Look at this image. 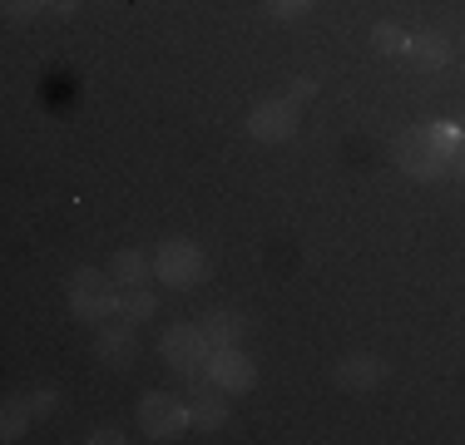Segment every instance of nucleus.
Listing matches in <instances>:
<instances>
[{
  "label": "nucleus",
  "mask_w": 465,
  "mask_h": 445,
  "mask_svg": "<svg viewBox=\"0 0 465 445\" xmlns=\"http://www.w3.org/2000/svg\"><path fill=\"white\" fill-rule=\"evenodd\" d=\"M64 292H70V312L80 321H90V327H104L109 317L124 312L119 307V282L109 272H99V267H74Z\"/></svg>",
  "instance_id": "nucleus-1"
},
{
  "label": "nucleus",
  "mask_w": 465,
  "mask_h": 445,
  "mask_svg": "<svg viewBox=\"0 0 465 445\" xmlns=\"http://www.w3.org/2000/svg\"><path fill=\"white\" fill-rule=\"evenodd\" d=\"M396 163H401V173L416 178V183H436V178H446L456 169V153H450L430 129H406L401 139H396Z\"/></svg>",
  "instance_id": "nucleus-2"
},
{
  "label": "nucleus",
  "mask_w": 465,
  "mask_h": 445,
  "mask_svg": "<svg viewBox=\"0 0 465 445\" xmlns=\"http://www.w3.org/2000/svg\"><path fill=\"white\" fill-rule=\"evenodd\" d=\"M153 277L163 287H173V292H188V287H198L208 277V252L188 238H169L153 252Z\"/></svg>",
  "instance_id": "nucleus-3"
},
{
  "label": "nucleus",
  "mask_w": 465,
  "mask_h": 445,
  "mask_svg": "<svg viewBox=\"0 0 465 445\" xmlns=\"http://www.w3.org/2000/svg\"><path fill=\"white\" fill-rule=\"evenodd\" d=\"M159 356L169 361V371H179V376H188V381H198V376L208 371V356H213V347H208L203 327L173 321V327H163V337H159Z\"/></svg>",
  "instance_id": "nucleus-4"
},
{
  "label": "nucleus",
  "mask_w": 465,
  "mask_h": 445,
  "mask_svg": "<svg viewBox=\"0 0 465 445\" xmlns=\"http://www.w3.org/2000/svg\"><path fill=\"white\" fill-rule=\"evenodd\" d=\"M139 430L149 440H179L188 430V406H179V396L149 391L139 400Z\"/></svg>",
  "instance_id": "nucleus-5"
},
{
  "label": "nucleus",
  "mask_w": 465,
  "mask_h": 445,
  "mask_svg": "<svg viewBox=\"0 0 465 445\" xmlns=\"http://www.w3.org/2000/svg\"><path fill=\"white\" fill-rule=\"evenodd\" d=\"M248 134L258 143H287L297 134V99H262L248 109Z\"/></svg>",
  "instance_id": "nucleus-6"
},
{
  "label": "nucleus",
  "mask_w": 465,
  "mask_h": 445,
  "mask_svg": "<svg viewBox=\"0 0 465 445\" xmlns=\"http://www.w3.org/2000/svg\"><path fill=\"white\" fill-rule=\"evenodd\" d=\"M252 381H258V366H252V356H242V347H218L208 356V386L242 396V391H252Z\"/></svg>",
  "instance_id": "nucleus-7"
},
{
  "label": "nucleus",
  "mask_w": 465,
  "mask_h": 445,
  "mask_svg": "<svg viewBox=\"0 0 465 445\" xmlns=\"http://www.w3.org/2000/svg\"><path fill=\"white\" fill-rule=\"evenodd\" d=\"M331 381L341 386V391H376V386L386 381V361L371 351H357V356H341L337 371H331Z\"/></svg>",
  "instance_id": "nucleus-8"
},
{
  "label": "nucleus",
  "mask_w": 465,
  "mask_h": 445,
  "mask_svg": "<svg viewBox=\"0 0 465 445\" xmlns=\"http://www.w3.org/2000/svg\"><path fill=\"white\" fill-rule=\"evenodd\" d=\"M94 351H99V361H104V366H114V371H124V366L134 361V351H139L134 321H104V327H99V341H94Z\"/></svg>",
  "instance_id": "nucleus-9"
},
{
  "label": "nucleus",
  "mask_w": 465,
  "mask_h": 445,
  "mask_svg": "<svg viewBox=\"0 0 465 445\" xmlns=\"http://www.w3.org/2000/svg\"><path fill=\"white\" fill-rule=\"evenodd\" d=\"M203 337H208V347H242V331H248V321H242V312H232V307H218V312H208L203 321Z\"/></svg>",
  "instance_id": "nucleus-10"
},
{
  "label": "nucleus",
  "mask_w": 465,
  "mask_h": 445,
  "mask_svg": "<svg viewBox=\"0 0 465 445\" xmlns=\"http://www.w3.org/2000/svg\"><path fill=\"white\" fill-rule=\"evenodd\" d=\"M188 426L193 430H223L228 426V391L188 400Z\"/></svg>",
  "instance_id": "nucleus-11"
},
{
  "label": "nucleus",
  "mask_w": 465,
  "mask_h": 445,
  "mask_svg": "<svg viewBox=\"0 0 465 445\" xmlns=\"http://www.w3.org/2000/svg\"><path fill=\"white\" fill-rule=\"evenodd\" d=\"M411 60L420 64V70H446L450 64V40L440 35V30H426V35H411Z\"/></svg>",
  "instance_id": "nucleus-12"
},
{
  "label": "nucleus",
  "mask_w": 465,
  "mask_h": 445,
  "mask_svg": "<svg viewBox=\"0 0 465 445\" xmlns=\"http://www.w3.org/2000/svg\"><path fill=\"white\" fill-rule=\"evenodd\" d=\"M109 277H114L119 287H143L149 282V252H139V248L114 252V258H109Z\"/></svg>",
  "instance_id": "nucleus-13"
},
{
  "label": "nucleus",
  "mask_w": 465,
  "mask_h": 445,
  "mask_svg": "<svg viewBox=\"0 0 465 445\" xmlns=\"http://www.w3.org/2000/svg\"><path fill=\"white\" fill-rule=\"evenodd\" d=\"M30 420H35V410H30V396L5 400V410H0V440H20V436L30 430Z\"/></svg>",
  "instance_id": "nucleus-14"
},
{
  "label": "nucleus",
  "mask_w": 465,
  "mask_h": 445,
  "mask_svg": "<svg viewBox=\"0 0 465 445\" xmlns=\"http://www.w3.org/2000/svg\"><path fill=\"white\" fill-rule=\"evenodd\" d=\"M119 307H124L129 321H149L153 312H159V297L149 292V282L143 287H119Z\"/></svg>",
  "instance_id": "nucleus-15"
},
{
  "label": "nucleus",
  "mask_w": 465,
  "mask_h": 445,
  "mask_svg": "<svg viewBox=\"0 0 465 445\" xmlns=\"http://www.w3.org/2000/svg\"><path fill=\"white\" fill-rule=\"evenodd\" d=\"M371 50H381V54H406V50H411V30L381 20V25H371Z\"/></svg>",
  "instance_id": "nucleus-16"
},
{
  "label": "nucleus",
  "mask_w": 465,
  "mask_h": 445,
  "mask_svg": "<svg viewBox=\"0 0 465 445\" xmlns=\"http://www.w3.org/2000/svg\"><path fill=\"white\" fill-rule=\"evenodd\" d=\"M0 10H5V20H35L40 10H50V0H0Z\"/></svg>",
  "instance_id": "nucleus-17"
},
{
  "label": "nucleus",
  "mask_w": 465,
  "mask_h": 445,
  "mask_svg": "<svg viewBox=\"0 0 465 445\" xmlns=\"http://www.w3.org/2000/svg\"><path fill=\"white\" fill-rule=\"evenodd\" d=\"M262 5H268V15H278V20H297V15L312 10V0H262Z\"/></svg>",
  "instance_id": "nucleus-18"
},
{
  "label": "nucleus",
  "mask_w": 465,
  "mask_h": 445,
  "mask_svg": "<svg viewBox=\"0 0 465 445\" xmlns=\"http://www.w3.org/2000/svg\"><path fill=\"white\" fill-rule=\"evenodd\" d=\"M54 406H60V391H54V386L30 391V410H35V420H40V416H54Z\"/></svg>",
  "instance_id": "nucleus-19"
},
{
  "label": "nucleus",
  "mask_w": 465,
  "mask_h": 445,
  "mask_svg": "<svg viewBox=\"0 0 465 445\" xmlns=\"http://www.w3.org/2000/svg\"><path fill=\"white\" fill-rule=\"evenodd\" d=\"M124 436L119 430H109V426H99V430H90V445H119Z\"/></svg>",
  "instance_id": "nucleus-20"
},
{
  "label": "nucleus",
  "mask_w": 465,
  "mask_h": 445,
  "mask_svg": "<svg viewBox=\"0 0 465 445\" xmlns=\"http://www.w3.org/2000/svg\"><path fill=\"white\" fill-rule=\"evenodd\" d=\"M317 94V80H297L292 84V99H312Z\"/></svg>",
  "instance_id": "nucleus-21"
},
{
  "label": "nucleus",
  "mask_w": 465,
  "mask_h": 445,
  "mask_svg": "<svg viewBox=\"0 0 465 445\" xmlns=\"http://www.w3.org/2000/svg\"><path fill=\"white\" fill-rule=\"evenodd\" d=\"M50 10H54V15H74V10H80V0H50Z\"/></svg>",
  "instance_id": "nucleus-22"
},
{
  "label": "nucleus",
  "mask_w": 465,
  "mask_h": 445,
  "mask_svg": "<svg viewBox=\"0 0 465 445\" xmlns=\"http://www.w3.org/2000/svg\"><path fill=\"white\" fill-rule=\"evenodd\" d=\"M450 173H456L460 183H465V143H460V153H456V169H450Z\"/></svg>",
  "instance_id": "nucleus-23"
},
{
  "label": "nucleus",
  "mask_w": 465,
  "mask_h": 445,
  "mask_svg": "<svg viewBox=\"0 0 465 445\" xmlns=\"http://www.w3.org/2000/svg\"><path fill=\"white\" fill-rule=\"evenodd\" d=\"M460 129H465V119H460Z\"/></svg>",
  "instance_id": "nucleus-24"
}]
</instances>
